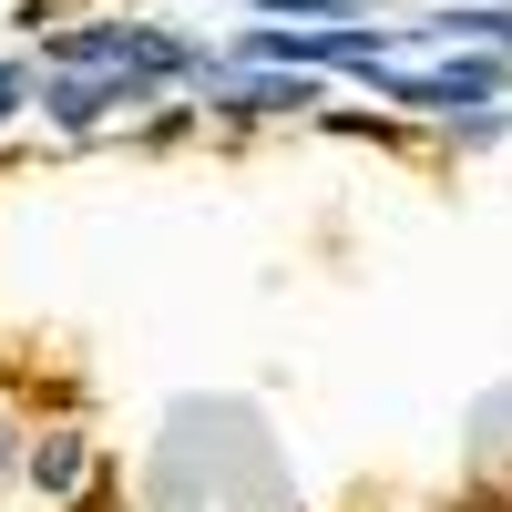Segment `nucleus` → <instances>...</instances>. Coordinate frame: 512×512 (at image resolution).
<instances>
[{"label": "nucleus", "instance_id": "f257e3e1", "mask_svg": "<svg viewBox=\"0 0 512 512\" xmlns=\"http://www.w3.org/2000/svg\"><path fill=\"white\" fill-rule=\"evenodd\" d=\"M123 103H144L134 72H52V82H41V113H52L62 134H93V123L123 113Z\"/></svg>", "mask_w": 512, "mask_h": 512}, {"label": "nucleus", "instance_id": "f03ea898", "mask_svg": "<svg viewBox=\"0 0 512 512\" xmlns=\"http://www.w3.org/2000/svg\"><path fill=\"white\" fill-rule=\"evenodd\" d=\"M390 93L420 113H461V103H492L502 93V62H441V72H390Z\"/></svg>", "mask_w": 512, "mask_h": 512}, {"label": "nucleus", "instance_id": "7ed1b4c3", "mask_svg": "<svg viewBox=\"0 0 512 512\" xmlns=\"http://www.w3.org/2000/svg\"><path fill=\"white\" fill-rule=\"evenodd\" d=\"M82 461H93V451H82V431H41V441L21 451V472H31L41 492H72V482H82Z\"/></svg>", "mask_w": 512, "mask_h": 512}, {"label": "nucleus", "instance_id": "20e7f679", "mask_svg": "<svg viewBox=\"0 0 512 512\" xmlns=\"http://www.w3.org/2000/svg\"><path fill=\"white\" fill-rule=\"evenodd\" d=\"M318 103V72H287V82H226V113H308Z\"/></svg>", "mask_w": 512, "mask_h": 512}, {"label": "nucleus", "instance_id": "39448f33", "mask_svg": "<svg viewBox=\"0 0 512 512\" xmlns=\"http://www.w3.org/2000/svg\"><path fill=\"white\" fill-rule=\"evenodd\" d=\"M21 103H31V72H21V62H0V123H11Z\"/></svg>", "mask_w": 512, "mask_h": 512}, {"label": "nucleus", "instance_id": "423d86ee", "mask_svg": "<svg viewBox=\"0 0 512 512\" xmlns=\"http://www.w3.org/2000/svg\"><path fill=\"white\" fill-rule=\"evenodd\" d=\"M441 512H512V502H502V492H451Z\"/></svg>", "mask_w": 512, "mask_h": 512}]
</instances>
